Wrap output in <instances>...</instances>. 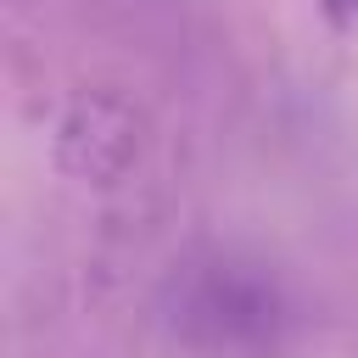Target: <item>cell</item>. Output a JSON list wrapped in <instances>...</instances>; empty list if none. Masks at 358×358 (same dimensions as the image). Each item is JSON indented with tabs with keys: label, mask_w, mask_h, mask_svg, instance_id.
I'll return each instance as SVG.
<instances>
[{
	"label": "cell",
	"mask_w": 358,
	"mask_h": 358,
	"mask_svg": "<svg viewBox=\"0 0 358 358\" xmlns=\"http://www.w3.org/2000/svg\"><path fill=\"white\" fill-rule=\"evenodd\" d=\"M179 302H173V324L179 336L207 352V358H252L263 347H274L280 330V285L274 274H263V263H241L229 252L185 268L173 280Z\"/></svg>",
	"instance_id": "cell-1"
},
{
	"label": "cell",
	"mask_w": 358,
	"mask_h": 358,
	"mask_svg": "<svg viewBox=\"0 0 358 358\" xmlns=\"http://www.w3.org/2000/svg\"><path fill=\"white\" fill-rule=\"evenodd\" d=\"M319 11H324V22H330V28L358 34V0H319Z\"/></svg>",
	"instance_id": "cell-2"
}]
</instances>
